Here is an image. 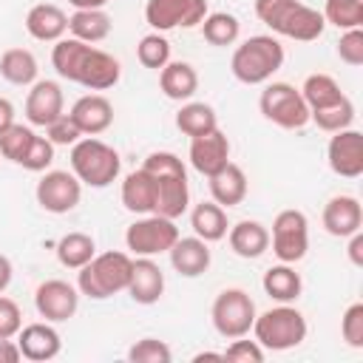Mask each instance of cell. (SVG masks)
<instances>
[{
    "label": "cell",
    "mask_w": 363,
    "mask_h": 363,
    "mask_svg": "<svg viewBox=\"0 0 363 363\" xmlns=\"http://www.w3.org/2000/svg\"><path fill=\"white\" fill-rule=\"evenodd\" d=\"M255 14L275 34L298 43H312L326 28L323 14L301 0H255Z\"/></svg>",
    "instance_id": "7a4b0ae2"
},
{
    "label": "cell",
    "mask_w": 363,
    "mask_h": 363,
    "mask_svg": "<svg viewBox=\"0 0 363 363\" xmlns=\"http://www.w3.org/2000/svg\"><path fill=\"white\" fill-rule=\"evenodd\" d=\"M11 275H14V269H11V261L6 258V255H0V292L11 284Z\"/></svg>",
    "instance_id": "f907efd6"
},
{
    "label": "cell",
    "mask_w": 363,
    "mask_h": 363,
    "mask_svg": "<svg viewBox=\"0 0 363 363\" xmlns=\"http://www.w3.org/2000/svg\"><path fill=\"white\" fill-rule=\"evenodd\" d=\"M255 303L252 298L238 289V286H230V289H221L213 301V309H210V318H213V326L221 337L227 340H235V337H247L250 329H252V320H255Z\"/></svg>",
    "instance_id": "9c48e42d"
},
{
    "label": "cell",
    "mask_w": 363,
    "mask_h": 363,
    "mask_svg": "<svg viewBox=\"0 0 363 363\" xmlns=\"http://www.w3.org/2000/svg\"><path fill=\"white\" fill-rule=\"evenodd\" d=\"M179 238V227L173 218H164L159 213H147L145 218L133 221L128 230H125V244L133 255H159V252H167L173 247V241Z\"/></svg>",
    "instance_id": "30bf717a"
},
{
    "label": "cell",
    "mask_w": 363,
    "mask_h": 363,
    "mask_svg": "<svg viewBox=\"0 0 363 363\" xmlns=\"http://www.w3.org/2000/svg\"><path fill=\"white\" fill-rule=\"evenodd\" d=\"M94 255H96V244L88 233H68L57 241V261L68 269L85 267Z\"/></svg>",
    "instance_id": "836d02e7"
},
{
    "label": "cell",
    "mask_w": 363,
    "mask_h": 363,
    "mask_svg": "<svg viewBox=\"0 0 363 363\" xmlns=\"http://www.w3.org/2000/svg\"><path fill=\"white\" fill-rule=\"evenodd\" d=\"M125 292L136 303H142V306L156 303L162 298V292H164V272H162V267L153 258L139 255L133 261V267H130V281H128V289Z\"/></svg>",
    "instance_id": "d6986e66"
},
{
    "label": "cell",
    "mask_w": 363,
    "mask_h": 363,
    "mask_svg": "<svg viewBox=\"0 0 363 363\" xmlns=\"http://www.w3.org/2000/svg\"><path fill=\"white\" fill-rule=\"evenodd\" d=\"M136 57L145 68H153V71H162L167 62H170V43L162 31H153V34H145L136 45Z\"/></svg>",
    "instance_id": "74e56055"
},
{
    "label": "cell",
    "mask_w": 363,
    "mask_h": 363,
    "mask_svg": "<svg viewBox=\"0 0 363 363\" xmlns=\"http://www.w3.org/2000/svg\"><path fill=\"white\" fill-rule=\"evenodd\" d=\"M128 360L130 363H170L173 352L164 340L159 337H142L128 349Z\"/></svg>",
    "instance_id": "ab89813d"
},
{
    "label": "cell",
    "mask_w": 363,
    "mask_h": 363,
    "mask_svg": "<svg viewBox=\"0 0 363 363\" xmlns=\"http://www.w3.org/2000/svg\"><path fill=\"white\" fill-rule=\"evenodd\" d=\"M17 346L26 360L43 363V360H54L60 354L62 340H60V332L48 323H28L17 332Z\"/></svg>",
    "instance_id": "44dd1931"
},
{
    "label": "cell",
    "mask_w": 363,
    "mask_h": 363,
    "mask_svg": "<svg viewBox=\"0 0 363 363\" xmlns=\"http://www.w3.org/2000/svg\"><path fill=\"white\" fill-rule=\"evenodd\" d=\"M68 116L77 122L82 136H99L113 125V105L102 94H85L74 102Z\"/></svg>",
    "instance_id": "ac0fdd59"
},
{
    "label": "cell",
    "mask_w": 363,
    "mask_h": 363,
    "mask_svg": "<svg viewBox=\"0 0 363 363\" xmlns=\"http://www.w3.org/2000/svg\"><path fill=\"white\" fill-rule=\"evenodd\" d=\"M346 255H349V261H352L357 269L363 267V233H360V230L349 235V247H346Z\"/></svg>",
    "instance_id": "7dc6e473"
},
{
    "label": "cell",
    "mask_w": 363,
    "mask_h": 363,
    "mask_svg": "<svg viewBox=\"0 0 363 363\" xmlns=\"http://www.w3.org/2000/svg\"><path fill=\"white\" fill-rule=\"evenodd\" d=\"M167 252H170L173 269L179 275H184V278H199L210 267V247L199 235H190V238H182L179 235Z\"/></svg>",
    "instance_id": "603a6c76"
},
{
    "label": "cell",
    "mask_w": 363,
    "mask_h": 363,
    "mask_svg": "<svg viewBox=\"0 0 363 363\" xmlns=\"http://www.w3.org/2000/svg\"><path fill=\"white\" fill-rule=\"evenodd\" d=\"M301 96H303L309 111H318V108L335 105L343 96V91H340V85L332 74H309L301 85Z\"/></svg>",
    "instance_id": "d6a6232c"
},
{
    "label": "cell",
    "mask_w": 363,
    "mask_h": 363,
    "mask_svg": "<svg viewBox=\"0 0 363 363\" xmlns=\"http://www.w3.org/2000/svg\"><path fill=\"white\" fill-rule=\"evenodd\" d=\"M37 204L45 213L62 216L71 213L82 199V182L68 170H45V176L37 182Z\"/></svg>",
    "instance_id": "4fadbf2b"
},
{
    "label": "cell",
    "mask_w": 363,
    "mask_h": 363,
    "mask_svg": "<svg viewBox=\"0 0 363 363\" xmlns=\"http://www.w3.org/2000/svg\"><path fill=\"white\" fill-rule=\"evenodd\" d=\"M34 306H37L40 318H45L48 323H62V320L74 318V312L79 306V289L60 278L43 281L34 292Z\"/></svg>",
    "instance_id": "5bb4252c"
},
{
    "label": "cell",
    "mask_w": 363,
    "mask_h": 363,
    "mask_svg": "<svg viewBox=\"0 0 363 363\" xmlns=\"http://www.w3.org/2000/svg\"><path fill=\"white\" fill-rule=\"evenodd\" d=\"M320 14L326 23L337 26L340 31L360 28L363 26V0H326Z\"/></svg>",
    "instance_id": "8d00e7d4"
},
{
    "label": "cell",
    "mask_w": 363,
    "mask_h": 363,
    "mask_svg": "<svg viewBox=\"0 0 363 363\" xmlns=\"http://www.w3.org/2000/svg\"><path fill=\"white\" fill-rule=\"evenodd\" d=\"M31 139H34V130L14 122L9 130L0 133V156L9 159V162H14V164H20V159L26 156V150L31 145Z\"/></svg>",
    "instance_id": "f35d334b"
},
{
    "label": "cell",
    "mask_w": 363,
    "mask_h": 363,
    "mask_svg": "<svg viewBox=\"0 0 363 363\" xmlns=\"http://www.w3.org/2000/svg\"><path fill=\"white\" fill-rule=\"evenodd\" d=\"M37 57L28 48H6L0 54V77L11 85H34L37 82Z\"/></svg>",
    "instance_id": "4dcf8cb0"
},
{
    "label": "cell",
    "mask_w": 363,
    "mask_h": 363,
    "mask_svg": "<svg viewBox=\"0 0 363 363\" xmlns=\"http://www.w3.org/2000/svg\"><path fill=\"white\" fill-rule=\"evenodd\" d=\"M122 204L130 210V213H153L156 210V179L150 170L139 167V170H130L122 182Z\"/></svg>",
    "instance_id": "cb8c5ba5"
},
{
    "label": "cell",
    "mask_w": 363,
    "mask_h": 363,
    "mask_svg": "<svg viewBox=\"0 0 363 363\" xmlns=\"http://www.w3.org/2000/svg\"><path fill=\"white\" fill-rule=\"evenodd\" d=\"M113 28V20L105 9H77L68 17V31L71 37L82 40V43H102Z\"/></svg>",
    "instance_id": "83f0119b"
},
{
    "label": "cell",
    "mask_w": 363,
    "mask_h": 363,
    "mask_svg": "<svg viewBox=\"0 0 363 363\" xmlns=\"http://www.w3.org/2000/svg\"><path fill=\"white\" fill-rule=\"evenodd\" d=\"M204 360H224V354L221 352H199V354H193V363H204Z\"/></svg>",
    "instance_id": "f5cc1de1"
},
{
    "label": "cell",
    "mask_w": 363,
    "mask_h": 363,
    "mask_svg": "<svg viewBox=\"0 0 363 363\" xmlns=\"http://www.w3.org/2000/svg\"><path fill=\"white\" fill-rule=\"evenodd\" d=\"M142 167L150 170L153 179H156V210L153 213L176 221L190 204V187H187L184 162L176 153L156 150L142 162Z\"/></svg>",
    "instance_id": "3957f363"
},
{
    "label": "cell",
    "mask_w": 363,
    "mask_h": 363,
    "mask_svg": "<svg viewBox=\"0 0 363 363\" xmlns=\"http://www.w3.org/2000/svg\"><path fill=\"white\" fill-rule=\"evenodd\" d=\"M258 108H261L264 119H269L272 125H278L284 130H301L309 125V108L301 96V88H295L289 82H269L261 91Z\"/></svg>",
    "instance_id": "ba28073f"
},
{
    "label": "cell",
    "mask_w": 363,
    "mask_h": 363,
    "mask_svg": "<svg viewBox=\"0 0 363 363\" xmlns=\"http://www.w3.org/2000/svg\"><path fill=\"white\" fill-rule=\"evenodd\" d=\"M363 227V207L354 196H332L323 207V230L335 238H349Z\"/></svg>",
    "instance_id": "ffe728a7"
},
{
    "label": "cell",
    "mask_w": 363,
    "mask_h": 363,
    "mask_svg": "<svg viewBox=\"0 0 363 363\" xmlns=\"http://www.w3.org/2000/svg\"><path fill=\"white\" fill-rule=\"evenodd\" d=\"M51 162H54V145H51V139L34 133V139H31L26 156L20 159V167H26V170H31V173H43Z\"/></svg>",
    "instance_id": "60d3db41"
},
{
    "label": "cell",
    "mask_w": 363,
    "mask_h": 363,
    "mask_svg": "<svg viewBox=\"0 0 363 363\" xmlns=\"http://www.w3.org/2000/svg\"><path fill=\"white\" fill-rule=\"evenodd\" d=\"M340 335L352 349H363V303H352L340 318Z\"/></svg>",
    "instance_id": "b9f144b4"
},
{
    "label": "cell",
    "mask_w": 363,
    "mask_h": 363,
    "mask_svg": "<svg viewBox=\"0 0 363 363\" xmlns=\"http://www.w3.org/2000/svg\"><path fill=\"white\" fill-rule=\"evenodd\" d=\"M45 133H48V139H51V145H77L79 139H82V130L77 128V122L68 116V113H62V116H57L48 128H45Z\"/></svg>",
    "instance_id": "f6af8a7d"
},
{
    "label": "cell",
    "mask_w": 363,
    "mask_h": 363,
    "mask_svg": "<svg viewBox=\"0 0 363 363\" xmlns=\"http://www.w3.org/2000/svg\"><path fill=\"white\" fill-rule=\"evenodd\" d=\"M187 156H190L193 170H199L201 176H213L230 162V139L218 128L204 133V136H193Z\"/></svg>",
    "instance_id": "e0dca14e"
},
{
    "label": "cell",
    "mask_w": 363,
    "mask_h": 363,
    "mask_svg": "<svg viewBox=\"0 0 363 363\" xmlns=\"http://www.w3.org/2000/svg\"><path fill=\"white\" fill-rule=\"evenodd\" d=\"M20 357H23V352H20L17 340L3 337V340H0V363H17Z\"/></svg>",
    "instance_id": "c3c4849f"
},
{
    "label": "cell",
    "mask_w": 363,
    "mask_h": 363,
    "mask_svg": "<svg viewBox=\"0 0 363 363\" xmlns=\"http://www.w3.org/2000/svg\"><path fill=\"white\" fill-rule=\"evenodd\" d=\"M11 125H14V105L6 96H0V133L9 130Z\"/></svg>",
    "instance_id": "681fc988"
},
{
    "label": "cell",
    "mask_w": 363,
    "mask_h": 363,
    "mask_svg": "<svg viewBox=\"0 0 363 363\" xmlns=\"http://www.w3.org/2000/svg\"><path fill=\"white\" fill-rule=\"evenodd\" d=\"M227 238H230V250L238 258H261L269 250V230L261 221H252V218H244V221L233 224L227 230Z\"/></svg>",
    "instance_id": "d4e9b609"
},
{
    "label": "cell",
    "mask_w": 363,
    "mask_h": 363,
    "mask_svg": "<svg viewBox=\"0 0 363 363\" xmlns=\"http://www.w3.org/2000/svg\"><path fill=\"white\" fill-rule=\"evenodd\" d=\"M51 65L57 74L68 82H79L91 91H108L119 82L122 65L113 54L94 48L91 43H82L77 37H62L57 40L51 51Z\"/></svg>",
    "instance_id": "6da1fadb"
},
{
    "label": "cell",
    "mask_w": 363,
    "mask_h": 363,
    "mask_svg": "<svg viewBox=\"0 0 363 363\" xmlns=\"http://www.w3.org/2000/svg\"><path fill=\"white\" fill-rule=\"evenodd\" d=\"M210 14L207 0H147L145 20L156 31L170 28H196Z\"/></svg>",
    "instance_id": "7c38bea8"
},
{
    "label": "cell",
    "mask_w": 363,
    "mask_h": 363,
    "mask_svg": "<svg viewBox=\"0 0 363 363\" xmlns=\"http://www.w3.org/2000/svg\"><path fill=\"white\" fill-rule=\"evenodd\" d=\"M309 122H315V125H318L320 130H326V133H335V130L352 128V122H354V105H352V99L343 94L335 105H326V108L309 111Z\"/></svg>",
    "instance_id": "d590c367"
},
{
    "label": "cell",
    "mask_w": 363,
    "mask_h": 363,
    "mask_svg": "<svg viewBox=\"0 0 363 363\" xmlns=\"http://www.w3.org/2000/svg\"><path fill=\"white\" fill-rule=\"evenodd\" d=\"M159 88L167 99H176V102H184L190 99L196 91H199V74L190 62L184 60H176V62H167L162 71H159Z\"/></svg>",
    "instance_id": "4316f807"
},
{
    "label": "cell",
    "mask_w": 363,
    "mask_h": 363,
    "mask_svg": "<svg viewBox=\"0 0 363 363\" xmlns=\"http://www.w3.org/2000/svg\"><path fill=\"white\" fill-rule=\"evenodd\" d=\"M255 340L269 352H286L306 340V318L295 306H272L252 320Z\"/></svg>",
    "instance_id": "52a82bcc"
},
{
    "label": "cell",
    "mask_w": 363,
    "mask_h": 363,
    "mask_svg": "<svg viewBox=\"0 0 363 363\" xmlns=\"http://www.w3.org/2000/svg\"><path fill=\"white\" fill-rule=\"evenodd\" d=\"M74 9H102L108 0H68Z\"/></svg>",
    "instance_id": "816d5d0a"
},
{
    "label": "cell",
    "mask_w": 363,
    "mask_h": 363,
    "mask_svg": "<svg viewBox=\"0 0 363 363\" xmlns=\"http://www.w3.org/2000/svg\"><path fill=\"white\" fill-rule=\"evenodd\" d=\"M210 179V196L221 207H235L247 199V176L235 162H227L218 173L207 176Z\"/></svg>",
    "instance_id": "484cf974"
},
{
    "label": "cell",
    "mask_w": 363,
    "mask_h": 363,
    "mask_svg": "<svg viewBox=\"0 0 363 363\" xmlns=\"http://www.w3.org/2000/svg\"><path fill=\"white\" fill-rule=\"evenodd\" d=\"M65 96L60 82L54 79H37L26 96V119L37 128H48L57 116H62Z\"/></svg>",
    "instance_id": "2e32d148"
},
{
    "label": "cell",
    "mask_w": 363,
    "mask_h": 363,
    "mask_svg": "<svg viewBox=\"0 0 363 363\" xmlns=\"http://www.w3.org/2000/svg\"><path fill=\"white\" fill-rule=\"evenodd\" d=\"M201 34L210 45H233L241 34V23L235 14L227 11H213L201 20Z\"/></svg>",
    "instance_id": "e575fe53"
},
{
    "label": "cell",
    "mask_w": 363,
    "mask_h": 363,
    "mask_svg": "<svg viewBox=\"0 0 363 363\" xmlns=\"http://www.w3.org/2000/svg\"><path fill=\"white\" fill-rule=\"evenodd\" d=\"M284 65V45L272 34H255L244 40L230 60L233 77L244 85H261Z\"/></svg>",
    "instance_id": "277c9868"
},
{
    "label": "cell",
    "mask_w": 363,
    "mask_h": 363,
    "mask_svg": "<svg viewBox=\"0 0 363 363\" xmlns=\"http://www.w3.org/2000/svg\"><path fill=\"white\" fill-rule=\"evenodd\" d=\"M119 167V153L96 136H82L77 145H71V173L88 187H108L116 182Z\"/></svg>",
    "instance_id": "8992f818"
},
{
    "label": "cell",
    "mask_w": 363,
    "mask_h": 363,
    "mask_svg": "<svg viewBox=\"0 0 363 363\" xmlns=\"http://www.w3.org/2000/svg\"><path fill=\"white\" fill-rule=\"evenodd\" d=\"M190 227H193V233L201 238V241H221L224 235H227V230H230V224H227V213H224V207L221 204H216V201H201V204H196L193 210H190Z\"/></svg>",
    "instance_id": "f1b7e54d"
},
{
    "label": "cell",
    "mask_w": 363,
    "mask_h": 363,
    "mask_svg": "<svg viewBox=\"0 0 363 363\" xmlns=\"http://www.w3.org/2000/svg\"><path fill=\"white\" fill-rule=\"evenodd\" d=\"M337 57L346 65H352V68L363 65V28H349V31L340 34V40H337Z\"/></svg>",
    "instance_id": "7bdbcfd3"
},
{
    "label": "cell",
    "mask_w": 363,
    "mask_h": 363,
    "mask_svg": "<svg viewBox=\"0 0 363 363\" xmlns=\"http://www.w3.org/2000/svg\"><path fill=\"white\" fill-rule=\"evenodd\" d=\"M176 128L190 139L204 136L218 128V116H216L213 105H207V102H184L176 113Z\"/></svg>",
    "instance_id": "1f68e13d"
},
{
    "label": "cell",
    "mask_w": 363,
    "mask_h": 363,
    "mask_svg": "<svg viewBox=\"0 0 363 363\" xmlns=\"http://www.w3.org/2000/svg\"><path fill=\"white\" fill-rule=\"evenodd\" d=\"M221 354H224V360H230V363H261V360H264V346H261L258 340L235 337Z\"/></svg>",
    "instance_id": "ee69618b"
},
{
    "label": "cell",
    "mask_w": 363,
    "mask_h": 363,
    "mask_svg": "<svg viewBox=\"0 0 363 363\" xmlns=\"http://www.w3.org/2000/svg\"><path fill=\"white\" fill-rule=\"evenodd\" d=\"M130 267H133V258L128 252H102V255H94L85 267H79V275H77V289L94 301H105L116 292H125L128 289V281H130Z\"/></svg>",
    "instance_id": "5b68a950"
},
{
    "label": "cell",
    "mask_w": 363,
    "mask_h": 363,
    "mask_svg": "<svg viewBox=\"0 0 363 363\" xmlns=\"http://www.w3.org/2000/svg\"><path fill=\"white\" fill-rule=\"evenodd\" d=\"M272 252L281 264H295L309 250V221L301 210H281L272 221Z\"/></svg>",
    "instance_id": "8fae6325"
},
{
    "label": "cell",
    "mask_w": 363,
    "mask_h": 363,
    "mask_svg": "<svg viewBox=\"0 0 363 363\" xmlns=\"http://www.w3.org/2000/svg\"><path fill=\"white\" fill-rule=\"evenodd\" d=\"M20 329H23V312H20L17 301L0 295V340L3 337H17Z\"/></svg>",
    "instance_id": "bcb514c9"
},
{
    "label": "cell",
    "mask_w": 363,
    "mask_h": 363,
    "mask_svg": "<svg viewBox=\"0 0 363 363\" xmlns=\"http://www.w3.org/2000/svg\"><path fill=\"white\" fill-rule=\"evenodd\" d=\"M326 159H329L332 173H337L343 179L363 176V133L354 128L335 130L326 145Z\"/></svg>",
    "instance_id": "9a60e30c"
},
{
    "label": "cell",
    "mask_w": 363,
    "mask_h": 363,
    "mask_svg": "<svg viewBox=\"0 0 363 363\" xmlns=\"http://www.w3.org/2000/svg\"><path fill=\"white\" fill-rule=\"evenodd\" d=\"M26 31L40 43H57L68 31V14L54 3H37L26 14Z\"/></svg>",
    "instance_id": "7402d4cb"
},
{
    "label": "cell",
    "mask_w": 363,
    "mask_h": 363,
    "mask_svg": "<svg viewBox=\"0 0 363 363\" xmlns=\"http://www.w3.org/2000/svg\"><path fill=\"white\" fill-rule=\"evenodd\" d=\"M261 286H264V292H267L272 301L289 303V301H295V298L301 295L303 281H301V275L295 272L292 264H275V267H269V269L264 272Z\"/></svg>",
    "instance_id": "f546056e"
}]
</instances>
